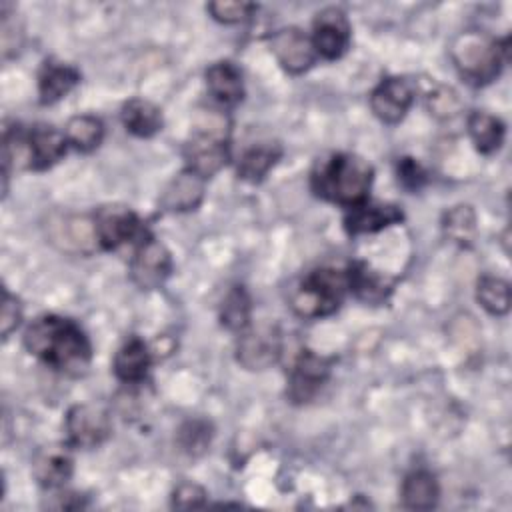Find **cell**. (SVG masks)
I'll return each instance as SVG.
<instances>
[{
    "mask_svg": "<svg viewBox=\"0 0 512 512\" xmlns=\"http://www.w3.org/2000/svg\"><path fill=\"white\" fill-rule=\"evenodd\" d=\"M24 346L40 362L62 374L78 376L92 360V344L72 318L42 314L24 330Z\"/></svg>",
    "mask_w": 512,
    "mask_h": 512,
    "instance_id": "6da1fadb",
    "label": "cell"
},
{
    "mask_svg": "<svg viewBox=\"0 0 512 512\" xmlns=\"http://www.w3.org/2000/svg\"><path fill=\"white\" fill-rule=\"evenodd\" d=\"M374 168L358 154L338 152L322 158L310 172V188L322 200L352 208L368 200Z\"/></svg>",
    "mask_w": 512,
    "mask_h": 512,
    "instance_id": "7a4b0ae2",
    "label": "cell"
},
{
    "mask_svg": "<svg viewBox=\"0 0 512 512\" xmlns=\"http://www.w3.org/2000/svg\"><path fill=\"white\" fill-rule=\"evenodd\" d=\"M450 58L458 74L472 86L490 84L508 60V40L482 30H464L450 44Z\"/></svg>",
    "mask_w": 512,
    "mask_h": 512,
    "instance_id": "3957f363",
    "label": "cell"
},
{
    "mask_svg": "<svg viewBox=\"0 0 512 512\" xmlns=\"http://www.w3.org/2000/svg\"><path fill=\"white\" fill-rule=\"evenodd\" d=\"M230 160V122L220 110H206L198 116L190 138L184 144L186 168L202 178L214 176Z\"/></svg>",
    "mask_w": 512,
    "mask_h": 512,
    "instance_id": "277c9868",
    "label": "cell"
},
{
    "mask_svg": "<svg viewBox=\"0 0 512 512\" xmlns=\"http://www.w3.org/2000/svg\"><path fill=\"white\" fill-rule=\"evenodd\" d=\"M348 294L346 270L322 266L300 278L290 294L292 310L306 320L334 314Z\"/></svg>",
    "mask_w": 512,
    "mask_h": 512,
    "instance_id": "5b68a950",
    "label": "cell"
},
{
    "mask_svg": "<svg viewBox=\"0 0 512 512\" xmlns=\"http://www.w3.org/2000/svg\"><path fill=\"white\" fill-rule=\"evenodd\" d=\"M94 228L98 246L102 250H116L124 244H138L146 234L140 216L126 206H102L94 214Z\"/></svg>",
    "mask_w": 512,
    "mask_h": 512,
    "instance_id": "8992f818",
    "label": "cell"
},
{
    "mask_svg": "<svg viewBox=\"0 0 512 512\" xmlns=\"http://www.w3.org/2000/svg\"><path fill=\"white\" fill-rule=\"evenodd\" d=\"M282 354V334L276 324H256L240 332L236 342V360L246 370H266Z\"/></svg>",
    "mask_w": 512,
    "mask_h": 512,
    "instance_id": "52a82bcc",
    "label": "cell"
},
{
    "mask_svg": "<svg viewBox=\"0 0 512 512\" xmlns=\"http://www.w3.org/2000/svg\"><path fill=\"white\" fill-rule=\"evenodd\" d=\"M172 272L170 250L150 232L134 246L130 260V278L142 290L160 288Z\"/></svg>",
    "mask_w": 512,
    "mask_h": 512,
    "instance_id": "ba28073f",
    "label": "cell"
},
{
    "mask_svg": "<svg viewBox=\"0 0 512 512\" xmlns=\"http://www.w3.org/2000/svg\"><path fill=\"white\" fill-rule=\"evenodd\" d=\"M312 44L320 58L338 60L346 54L352 40V26L346 12L338 6L322 8L312 22Z\"/></svg>",
    "mask_w": 512,
    "mask_h": 512,
    "instance_id": "9c48e42d",
    "label": "cell"
},
{
    "mask_svg": "<svg viewBox=\"0 0 512 512\" xmlns=\"http://www.w3.org/2000/svg\"><path fill=\"white\" fill-rule=\"evenodd\" d=\"M64 430L70 446L96 448L108 440L112 432V422L102 406L76 404L66 412Z\"/></svg>",
    "mask_w": 512,
    "mask_h": 512,
    "instance_id": "30bf717a",
    "label": "cell"
},
{
    "mask_svg": "<svg viewBox=\"0 0 512 512\" xmlns=\"http://www.w3.org/2000/svg\"><path fill=\"white\" fill-rule=\"evenodd\" d=\"M332 362L312 350H302L290 370L286 396L294 404L310 402L330 378Z\"/></svg>",
    "mask_w": 512,
    "mask_h": 512,
    "instance_id": "8fae6325",
    "label": "cell"
},
{
    "mask_svg": "<svg viewBox=\"0 0 512 512\" xmlns=\"http://www.w3.org/2000/svg\"><path fill=\"white\" fill-rule=\"evenodd\" d=\"M414 84L404 76H388L370 92V108L384 124H398L414 104Z\"/></svg>",
    "mask_w": 512,
    "mask_h": 512,
    "instance_id": "7c38bea8",
    "label": "cell"
},
{
    "mask_svg": "<svg viewBox=\"0 0 512 512\" xmlns=\"http://www.w3.org/2000/svg\"><path fill=\"white\" fill-rule=\"evenodd\" d=\"M270 50L290 74L306 72L318 58L312 38L296 26H286L270 36Z\"/></svg>",
    "mask_w": 512,
    "mask_h": 512,
    "instance_id": "4fadbf2b",
    "label": "cell"
},
{
    "mask_svg": "<svg viewBox=\"0 0 512 512\" xmlns=\"http://www.w3.org/2000/svg\"><path fill=\"white\" fill-rule=\"evenodd\" d=\"M74 472L70 444H48L40 448L32 460V476L42 488L60 490Z\"/></svg>",
    "mask_w": 512,
    "mask_h": 512,
    "instance_id": "5bb4252c",
    "label": "cell"
},
{
    "mask_svg": "<svg viewBox=\"0 0 512 512\" xmlns=\"http://www.w3.org/2000/svg\"><path fill=\"white\" fill-rule=\"evenodd\" d=\"M402 220H404V214L396 204L364 200V202L348 208V212L344 216V230L350 236L374 234L392 224H400Z\"/></svg>",
    "mask_w": 512,
    "mask_h": 512,
    "instance_id": "9a60e30c",
    "label": "cell"
},
{
    "mask_svg": "<svg viewBox=\"0 0 512 512\" xmlns=\"http://www.w3.org/2000/svg\"><path fill=\"white\" fill-rule=\"evenodd\" d=\"M208 94L220 108H232L244 98V82L240 68L230 60L214 62L204 74Z\"/></svg>",
    "mask_w": 512,
    "mask_h": 512,
    "instance_id": "2e32d148",
    "label": "cell"
},
{
    "mask_svg": "<svg viewBox=\"0 0 512 512\" xmlns=\"http://www.w3.org/2000/svg\"><path fill=\"white\" fill-rule=\"evenodd\" d=\"M206 192V178L184 168L178 172L160 196V204L166 212H190L196 210Z\"/></svg>",
    "mask_w": 512,
    "mask_h": 512,
    "instance_id": "e0dca14e",
    "label": "cell"
},
{
    "mask_svg": "<svg viewBox=\"0 0 512 512\" xmlns=\"http://www.w3.org/2000/svg\"><path fill=\"white\" fill-rule=\"evenodd\" d=\"M150 362H152V352L148 344L138 336H130L116 350L112 360V370L120 382L138 384L146 378Z\"/></svg>",
    "mask_w": 512,
    "mask_h": 512,
    "instance_id": "ac0fdd59",
    "label": "cell"
},
{
    "mask_svg": "<svg viewBox=\"0 0 512 512\" xmlns=\"http://www.w3.org/2000/svg\"><path fill=\"white\" fill-rule=\"evenodd\" d=\"M346 276L348 292L366 304H382L392 292V282L366 262H352L346 268Z\"/></svg>",
    "mask_w": 512,
    "mask_h": 512,
    "instance_id": "d6986e66",
    "label": "cell"
},
{
    "mask_svg": "<svg viewBox=\"0 0 512 512\" xmlns=\"http://www.w3.org/2000/svg\"><path fill=\"white\" fill-rule=\"evenodd\" d=\"M80 82V72L66 62L46 60L38 72V96L42 104H56Z\"/></svg>",
    "mask_w": 512,
    "mask_h": 512,
    "instance_id": "ffe728a7",
    "label": "cell"
},
{
    "mask_svg": "<svg viewBox=\"0 0 512 512\" xmlns=\"http://www.w3.org/2000/svg\"><path fill=\"white\" fill-rule=\"evenodd\" d=\"M120 118L124 128L138 136V138H150L156 132L162 130V110L146 100V98H130L122 110H120Z\"/></svg>",
    "mask_w": 512,
    "mask_h": 512,
    "instance_id": "44dd1931",
    "label": "cell"
},
{
    "mask_svg": "<svg viewBox=\"0 0 512 512\" xmlns=\"http://www.w3.org/2000/svg\"><path fill=\"white\" fill-rule=\"evenodd\" d=\"M280 156H282V148L276 142H258L244 148V152L236 162L238 178L246 182H260L274 168Z\"/></svg>",
    "mask_w": 512,
    "mask_h": 512,
    "instance_id": "7402d4cb",
    "label": "cell"
},
{
    "mask_svg": "<svg viewBox=\"0 0 512 512\" xmlns=\"http://www.w3.org/2000/svg\"><path fill=\"white\" fill-rule=\"evenodd\" d=\"M402 504L410 510H430L440 498V486L432 472L414 470L402 480L400 488Z\"/></svg>",
    "mask_w": 512,
    "mask_h": 512,
    "instance_id": "603a6c76",
    "label": "cell"
},
{
    "mask_svg": "<svg viewBox=\"0 0 512 512\" xmlns=\"http://www.w3.org/2000/svg\"><path fill=\"white\" fill-rule=\"evenodd\" d=\"M466 126H468L470 140L474 142L476 150L482 154L496 152L504 142V136H506L504 122L490 112H484V110L470 112Z\"/></svg>",
    "mask_w": 512,
    "mask_h": 512,
    "instance_id": "cb8c5ba5",
    "label": "cell"
},
{
    "mask_svg": "<svg viewBox=\"0 0 512 512\" xmlns=\"http://www.w3.org/2000/svg\"><path fill=\"white\" fill-rule=\"evenodd\" d=\"M64 136L78 152H92L104 138V124L94 114H76L66 122Z\"/></svg>",
    "mask_w": 512,
    "mask_h": 512,
    "instance_id": "d4e9b609",
    "label": "cell"
},
{
    "mask_svg": "<svg viewBox=\"0 0 512 512\" xmlns=\"http://www.w3.org/2000/svg\"><path fill=\"white\" fill-rule=\"evenodd\" d=\"M252 300L244 286H232L220 304V324L230 332H242L250 326Z\"/></svg>",
    "mask_w": 512,
    "mask_h": 512,
    "instance_id": "484cf974",
    "label": "cell"
},
{
    "mask_svg": "<svg viewBox=\"0 0 512 512\" xmlns=\"http://www.w3.org/2000/svg\"><path fill=\"white\" fill-rule=\"evenodd\" d=\"M510 284L500 276H482L476 284V300L492 316H504L510 310Z\"/></svg>",
    "mask_w": 512,
    "mask_h": 512,
    "instance_id": "4316f807",
    "label": "cell"
},
{
    "mask_svg": "<svg viewBox=\"0 0 512 512\" xmlns=\"http://www.w3.org/2000/svg\"><path fill=\"white\" fill-rule=\"evenodd\" d=\"M442 230L452 242L462 246L470 244L476 234V214L472 206L468 204L452 206L442 218Z\"/></svg>",
    "mask_w": 512,
    "mask_h": 512,
    "instance_id": "83f0119b",
    "label": "cell"
},
{
    "mask_svg": "<svg viewBox=\"0 0 512 512\" xmlns=\"http://www.w3.org/2000/svg\"><path fill=\"white\" fill-rule=\"evenodd\" d=\"M212 436H214V432H212V424L208 420L192 418V420H186L178 428L176 440H178V446L182 452H186L190 456H200L208 450Z\"/></svg>",
    "mask_w": 512,
    "mask_h": 512,
    "instance_id": "f1b7e54d",
    "label": "cell"
},
{
    "mask_svg": "<svg viewBox=\"0 0 512 512\" xmlns=\"http://www.w3.org/2000/svg\"><path fill=\"white\" fill-rule=\"evenodd\" d=\"M206 10L212 14L214 20L222 24H240L252 18L256 4L252 2H210Z\"/></svg>",
    "mask_w": 512,
    "mask_h": 512,
    "instance_id": "f546056e",
    "label": "cell"
},
{
    "mask_svg": "<svg viewBox=\"0 0 512 512\" xmlns=\"http://www.w3.org/2000/svg\"><path fill=\"white\" fill-rule=\"evenodd\" d=\"M428 110L436 118H452L460 112V98L450 86L438 84L428 94Z\"/></svg>",
    "mask_w": 512,
    "mask_h": 512,
    "instance_id": "4dcf8cb0",
    "label": "cell"
},
{
    "mask_svg": "<svg viewBox=\"0 0 512 512\" xmlns=\"http://www.w3.org/2000/svg\"><path fill=\"white\" fill-rule=\"evenodd\" d=\"M396 178L406 190L414 192L426 184L428 172L424 170V166L418 160L406 156V158H398V162H396Z\"/></svg>",
    "mask_w": 512,
    "mask_h": 512,
    "instance_id": "1f68e13d",
    "label": "cell"
},
{
    "mask_svg": "<svg viewBox=\"0 0 512 512\" xmlns=\"http://www.w3.org/2000/svg\"><path fill=\"white\" fill-rule=\"evenodd\" d=\"M208 492L196 482H180L172 492L174 508H200L206 504Z\"/></svg>",
    "mask_w": 512,
    "mask_h": 512,
    "instance_id": "d6a6232c",
    "label": "cell"
},
{
    "mask_svg": "<svg viewBox=\"0 0 512 512\" xmlns=\"http://www.w3.org/2000/svg\"><path fill=\"white\" fill-rule=\"evenodd\" d=\"M22 320V304L16 296H12L4 288V300H2V312H0V326H2V338H8Z\"/></svg>",
    "mask_w": 512,
    "mask_h": 512,
    "instance_id": "836d02e7",
    "label": "cell"
}]
</instances>
